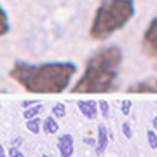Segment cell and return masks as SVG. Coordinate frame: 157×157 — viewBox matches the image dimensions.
Instances as JSON below:
<instances>
[{
	"instance_id": "cell-2",
	"label": "cell",
	"mask_w": 157,
	"mask_h": 157,
	"mask_svg": "<svg viewBox=\"0 0 157 157\" xmlns=\"http://www.w3.org/2000/svg\"><path fill=\"white\" fill-rule=\"evenodd\" d=\"M122 61V49L119 45L113 44L98 49L87 59L80 78L72 87V93L73 94H84V93L101 94V93L115 91L119 86Z\"/></svg>"
},
{
	"instance_id": "cell-14",
	"label": "cell",
	"mask_w": 157,
	"mask_h": 157,
	"mask_svg": "<svg viewBox=\"0 0 157 157\" xmlns=\"http://www.w3.org/2000/svg\"><path fill=\"white\" fill-rule=\"evenodd\" d=\"M98 105H100V113L103 119H108L110 117V105H108L107 100H100L98 101Z\"/></svg>"
},
{
	"instance_id": "cell-1",
	"label": "cell",
	"mask_w": 157,
	"mask_h": 157,
	"mask_svg": "<svg viewBox=\"0 0 157 157\" xmlns=\"http://www.w3.org/2000/svg\"><path fill=\"white\" fill-rule=\"evenodd\" d=\"M77 70L73 61H49L39 65L16 61L9 70V77L28 93L58 94L68 89Z\"/></svg>"
},
{
	"instance_id": "cell-7",
	"label": "cell",
	"mask_w": 157,
	"mask_h": 157,
	"mask_svg": "<svg viewBox=\"0 0 157 157\" xmlns=\"http://www.w3.org/2000/svg\"><path fill=\"white\" fill-rule=\"evenodd\" d=\"M108 147V129L105 128V124H100L98 126V136H96V155H101L103 152L107 150Z\"/></svg>"
},
{
	"instance_id": "cell-13",
	"label": "cell",
	"mask_w": 157,
	"mask_h": 157,
	"mask_svg": "<svg viewBox=\"0 0 157 157\" xmlns=\"http://www.w3.org/2000/svg\"><path fill=\"white\" fill-rule=\"evenodd\" d=\"M52 115L56 119L65 117V115H67V107H65L63 103H54V105H52Z\"/></svg>"
},
{
	"instance_id": "cell-4",
	"label": "cell",
	"mask_w": 157,
	"mask_h": 157,
	"mask_svg": "<svg viewBox=\"0 0 157 157\" xmlns=\"http://www.w3.org/2000/svg\"><path fill=\"white\" fill-rule=\"evenodd\" d=\"M143 51L147 56L157 59V17H154L143 33Z\"/></svg>"
},
{
	"instance_id": "cell-20",
	"label": "cell",
	"mask_w": 157,
	"mask_h": 157,
	"mask_svg": "<svg viewBox=\"0 0 157 157\" xmlns=\"http://www.w3.org/2000/svg\"><path fill=\"white\" fill-rule=\"evenodd\" d=\"M23 143V138L21 136H19V138H14V141H12V147H17V148H19V145H21Z\"/></svg>"
},
{
	"instance_id": "cell-10",
	"label": "cell",
	"mask_w": 157,
	"mask_h": 157,
	"mask_svg": "<svg viewBox=\"0 0 157 157\" xmlns=\"http://www.w3.org/2000/svg\"><path fill=\"white\" fill-rule=\"evenodd\" d=\"M9 30H11V25H9V16H7L6 9L2 7V4H0V37L7 35V33H9Z\"/></svg>"
},
{
	"instance_id": "cell-11",
	"label": "cell",
	"mask_w": 157,
	"mask_h": 157,
	"mask_svg": "<svg viewBox=\"0 0 157 157\" xmlns=\"http://www.w3.org/2000/svg\"><path fill=\"white\" fill-rule=\"evenodd\" d=\"M26 129H28L30 133H33V135H39L40 131H42V121L39 117L28 119L26 121Z\"/></svg>"
},
{
	"instance_id": "cell-22",
	"label": "cell",
	"mask_w": 157,
	"mask_h": 157,
	"mask_svg": "<svg viewBox=\"0 0 157 157\" xmlns=\"http://www.w3.org/2000/svg\"><path fill=\"white\" fill-rule=\"evenodd\" d=\"M152 128H154V129L157 131V115H155L154 119H152Z\"/></svg>"
},
{
	"instance_id": "cell-19",
	"label": "cell",
	"mask_w": 157,
	"mask_h": 157,
	"mask_svg": "<svg viewBox=\"0 0 157 157\" xmlns=\"http://www.w3.org/2000/svg\"><path fill=\"white\" fill-rule=\"evenodd\" d=\"M37 103H39L37 100H25V101L21 103V107H23V108H28V107H33V105H37Z\"/></svg>"
},
{
	"instance_id": "cell-24",
	"label": "cell",
	"mask_w": 157,
	"mask_h": 157,
	"mask_svg": "<svg viewBox=\"0 0 157 157\" xmlns=\"http://www.w3.org/2000/svg\"><path fill=\"white\" fill-rule=\"evenodd\" d=\"M40 157H49V155H45V154H44V155H40Z\"/></svg>"
},
{
	"instance_id": "cell-23",
	"label": "cell",
	"mask_w": 157,
	"mask_h": 157,
	"mask_svg": "<svg viewBox=\"0 0 157 157\" xmlns=\"http://www.w3.org/2000/svg\"><path fill=\"white\" fill-rule=\"evenodd\" d=\"M0 157H6V150H4V145L0 143Z\"/></svg>"
},
{
	"instance_id": "cell-6",
	"label": "cell",
	"mask_w": 157,
	"mask_h": 157,
	"mask_svg": "<svg viewBox=\"0 0 157 157\" xmlns=\"http://www.w3.org/2000/svg\"><path fill=\"white\" fill-rule=\"evenodd\" d=\"M77 107L80 110V113L89 121H94L98 117V113H100V105L94 100H80L77 103Z\"/></svg>"
},
{
	"instance_id": "cell-8",
	"label": "cell",
	"mask_w": 157,
	"mask_h": 157,
	"mask_svg": "<svg viewBox=\"0 0 157 157\" xmlns=\"http://www.w3.org/2000/svg\"><path fill=\"white\" fill-rule=\"evenodd\" d=\"M58 150L61 157H72L73 155V136L63 135L58 138Z\"/></svg>"
},
{
	"instance_id": "cell-9",
	"label": "cell",
	"mask_w": 157,
	"mask_h": 157,
	"mask_svg": "<svg viewBox=\"0 0 157 157\" xmlns=\"http://www.w3.org/2000/svg\"><path fill=\"white\" fill-rule=\"evenodd\" d=\"M42 129H44L45 135H56L58 129H59V124H58V119L51 113L47 119L42 121Z\"/></svg>"
},
{
	"instance_id": "cell-5",
	"label": "cell",
	"mask_w": 157,
	"mask_h": 157,
	"mask_svg": "<svg viewBox=\"0 0 157 157\" xmlns=\"http://www.w3.org/2000/svg\"><path fill=\"white\" fill-rule=\"evenodd\" d=\"M128 93H136V94H157V77H148L138 82L128 86Z\"/></svg>"
},
{
	"instance_id": "cell-15",
	"label": "cell",
	"mask_w": 157,
	"mask_h": 157,
	"mask_svg": "<svg viewBox=\"0 0 157 157\" xmlns=\"http://www.w3.org/2000/svg\"><path fill=\"white\" fill-rule=\"evenodd\" d=\"M147 141H148L150 148L157 150V133H155V129H148V131H147Z\"/></svg>"
},
{
	"instance_id": "cell-17",
	"label": "cell",
	"mask_w": 157,
	"mask_h": 157,
	"mask_svg": "<svg viewBox=\"0 0 157 157\" xmlns=\"http://www.w3.org/2000/svg\"><path fill=\"white\" fill-rule=\"evenodd\" d=\"M131 105H133L131 100H124L122 105H121V112H122L124 115H129V113H131Z\"/></svg>"
},
{
	"instance_id": "cell-3",
	"label": "cell",
	"mask_w": 157,
	"mask_h": 157,
	"mask_svg": "<svg viewBox=\"0 0 157 157\" xmlns=\"http://www.w3.org/2000/svg\"><path fill=\"white\" fill-rule=\"evenodd\" d=\"M136 12L135 0H101L91 21L89 35L93 40H105L122 30Z\"/></svg>"
},
{
	"instance_id": "cell-18",
	"label": "cell",
	"mask_w": 157,
	"mask_h": 157,
	"mask_svg": "<svg viewBox=\"0 0 157 157\" xmlns=\"http://www.w3.org/2000/svg\"><path fill=\"white\" fill-rule=\"evenodd\" d=\"M7 155H9V157H25V155H23V152L19 150L17 147H12V145H11V148L7 150Z\"/></svg>"
},
{
	"instance_id": "cell-16",
	"label": "cell",
	"mask_w": 157,
	"mask_h": 157,
	"mask_svg": "<svg viewBox=\"0 0 157 157\" xmlns=\"http://www.w3.org/2000/svg\"><path fill=\"white\" fill-rule=\"evenodd\" d=\"M122 133H124V136H126L128 140L133 138V128H131V122H129V121H124L122 122Z\"/></svg>"
},
{
	"instance_id": "cell-12",
	"label": "cell",
	"mask_w": 157,
	"mask_h": 157,
	"mask_svg": "<svg viewBox=\"0 0 157 157\" xmlns=\"http://www.w3.org/2000/svg\"><path fill=\"white\" fill-rule=\"evenodd\" d=\"M42 112V105L40 103H37V105H33V107H28L23 110V117L26 119H33V117H39V113Z\"/></svg>"
},
{
	"instance_id": "cell-21",
	"label": "cell",
	"mask_w": 157,
	"mask_h": 157,
	"mask_svg": "<svg viewBox=\"0 0 157 157\" xmlns=\"http://www.w3.org/2000/svg\"><path fill=\"white\" fill-rule=\"evenodd\" d=\"M84 143H87V145H93V147H96V140H94V138H86V140H84Z\"/></svg>"
}]
</instances>
